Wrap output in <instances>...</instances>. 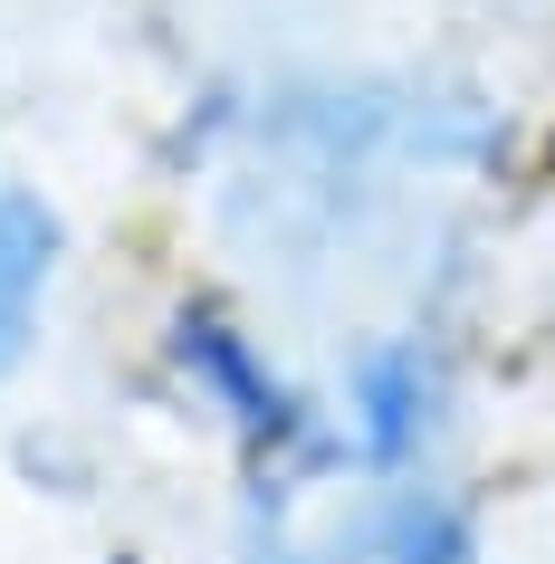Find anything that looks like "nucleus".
I'll use <instances>...</instances> for the list:
<instances>
[{
  "instance_id": "1",
  "label": "nucleus",
  "mask_w": 555,
  "mask_h": 564,
  "mask_svg": "<svg viewBox=\"0 0 555 564\" xmlns=\"http://www.w3.org/2000/svg\"><path fill=\"white\" fill-rule=\"evenodd\" d=\"M49 268H58V210L30 202V192H10V202H0V373L30 355Z\"/></svg>"
},
{
  "instance_id": "2",
  "label": "nucleus",
  "mask_w": 555,
  "mask_h": 564,
  "mask_svg": "<svg viewBox=\"0 0 555 564\" xmlns=\"http://www.w3.org/2000/svg\"><path fill=\"white\" fill-rule=\"evenodd\" d=\"M421 402H431V383H421V355H374L364 364V431H374V459L383 469H403L412 459V431H421Z\"/></svg>"
}]
</instances>
